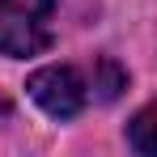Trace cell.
I'll list each match as a JSON object with an SVG mask.
<instances>
[{"instance_id":"obj_1","label":"cell","mask_w":157,"mask_h":157,"mask_svg":"<svg viewBox=\"0 0 157 157\" xmlns=\"http://www.w3.org/2000/svg\"><path fill=\"white\" fill-rule=\"evenodd\" d=\"M55 0H0V55L26 59L51 43Z\"/></svg>"},{"instance_id":"obj_2","label":"cell","mask_w":157,"mask_h":157,"mask_svg":"<svg viewBox=\"0 0 157 157\" xmlns=\"http://www.w3.org/2000/svg\"><path fill=\"white\" fill-rule=\"evenodd\" d=\"M26 94L43 106L51 119H72L89 106V77L72 64H47L38 72H30Z\"/></svg>"},{"instance_id":"obj_3","label":"cell","mask_w":157,"mask_h":157,"mask_svg":"<svg viewBox=\"0 0 157 157\" xmlns=\"http://www.w3.org/2000/svg\"><path fill=\"white\" fill-rule=\"evenodd\" d=\"M85 77H89V102H115L119 89L128 85V72H123L115 59H106V55L85 72Z\"/></svg>"},{"instance_id":"obj_4","label":"cell","mask_w":157,"mask_h":157,"mask_svg":"<svg viewBox=\"0 0 157 157\" xmlns=\"http://www.w3.org/2000/svg\"><path fill=\"white\" fill-rule=\"evenodd\" d=\"M128 144L144 157H157V102H149L144 110H136L128 123Z\"/></svg>"}]
</instances>
